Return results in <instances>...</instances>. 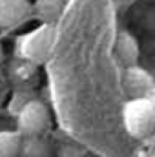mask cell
Returning <instances> with one entry per match:
<instances>
[{
  "instance_id": "obj_6",
  "label": "cell",
  "mask_w": 155,
  "mask_h": 157,
  "mask_svg": "<svg viewBox=\"0 0 155 157\" xmlns=\"http://www.w3.org/2000/svg\"><path fill=\"white\" fill-rule=\"evenodd\" d=\"M66 0H35L33 2V18H37L40 24H53L60 20L64 13Z\"/></svg>"
},
{
  "instance_id": "obj_4",
  "label": "cell",
  "mask_w": 155,
  "mask_h": 157,
  "mask_svg": "<svg viewBox=\"0 0 155 157\" xmlns=\"http://www.w3.org/2000/svg\"><path fill=\"white\" fill-rule=\"evenodd\" d=\"M33 17V2L29 0H0V29L11 31L26 24Z\"/></svg>"
},
{
  "instance_id": "obj_10",
  "label": "cell",
  "mask_w": 155,
  "mask_h": 157,
  "mask_svg": "<svg viewBox=\"0 0 155 157\" xmlns=\"http://www.w3.org/2000/svg\"><path fill=\"white\" fill-rule=\"evenodd\" d=\"M55 157H95L86 146L75 141H64L57 146Z\"/></svg>"
},
{
  "instance_id": "obj_9",
  "label": "cell",
  "mask_w": 155,
  "mask_h": 157,
  "mask_svg": "<svg viewBox=\"0 0 155 157\" xmlns=\"http://www.w3.org/2000/svg\"><path fill=\"white\" fill-rule=\"evenodd\" d=\"M24 135L15 130H0V157H20Z\"/></svg>"
},
{
  "instance_id": "obj_8",
  "label": "cell",
  "mask_w": 155,
  "mask_h": 157,
  "mask_svg": "<svg viewBox=\"0 0 155 157\" xmlns=\"http://www.w3.org/2000/svg\"><path fill=\"white\" fill-rule=\"evenodd\" d=\"M115 53L117 59L126 66H137V60H139V44L137 39L128 33V31H120L115 42Z\"/></svg>"
},
{
  "instance_id": "obj_7",
  "label": "cell",
  "mask_w": 155,
  "mask_h": 157,
  "mask_svg": "<svg viewBox=\"0 0 155 157\" xmlns=\"http://www.w3.org/2000/svg\"><path fill=\"white\" fill-rule=\"evenodd\" d=\"M57 146L46 135H26L22 141L20 157H55Z\"/></svg>"
},
{
  "instance_id": "obj_12",
  "label": "cell",
  "mask_w": 155,
  "mask_h": 157,
  "mask_svg": "<svg viewBox=\"0 0 155 157\" xmlns=\"http://www.w3.org/2000/svg\"><path fill=\"white\" fill-rule=\"evenodd\" d=\"M2 60H4V49H2V44H0V64H2Z\"/></svg>"
},
{
  "instance_id": "obj_1",
  "label": "cell",
  "mask_w": 155,
  "mask_h": 157,
  "mask_svg": "<svg viewBox=\"0 0 155 157\" xmlns=\"http://www.w3.org/2000/svg\"><path fill=\"white\" fill-rule=\"evenodd\" d=\"M55 44H57V28L53 24H40L18 39L17 51L24 62L31 66H42L53 55Z\"/></svg>"
},
{
  "instance_id": "obj_5",
  "label": "cell",
  "mask_w": 155,
  "mask_h": 157,
  "mask_svg": "<svg viewBox=\"0 0 155 157\" xmlns=\"http://www.w3.org/2000/svg\"><path fill=\"white\" fill-rule=\"evenodd\" d=\"M153 88V78L148 75L146 70L139 66H130L124 75V90L128 91L130 99L133 97H148L150 90Z\"/></svg>"
},
{
  "instance_id": "obj_11",
  "label": "cell",
  "mask_w": 155,
  "mask_h": 157,
  "mask_svg": "<svg viewBox=\"0 0 155 157\" xmlns=\"http://www.w3.org/2000/svg\"><path fill=\"white\" fill-rule=\"evenodd\" d=\"M146 157H155V146L150 148V152H148V155H146Z\"/></svg>"
},
{
  "instance_id": "obj_3",
  "label": "cell",
  "mask_w": 155,
  "mask_h": 157,
  "mask_svg": "<svg viewBox=\"0 0 155 157\" xmlns=\"http://www.w3.org/2000/svg\"><path fill=\"white\" fill-rule=\"evenodd\" d=\"M53 119L47 104L42 101H28L18 115H17V130L26 137V135H46L47 130L51 128Z\"/></svg>"
},
{
  "instance_id": "obj_2",
  "label": "cell",
  "mask_w": 155,
  "mask_h": 157,
  "mask_svg": "<svg viewBox=\"0 0 155 157\" xmlns=\"http://www.w3.org/2000/svg\"><path fill=\"white\" fill-rule=\"evenodd\" d=\"M124 130L137 141H144L155 133V99L133 97L122 108Z\"/></svg>"
}]
</instances>
